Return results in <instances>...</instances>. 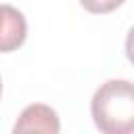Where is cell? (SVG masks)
Wrapping results in <instances>:
<instances>
[{
	"instance_id": "277c9868",
	"label": "cell",
	"mask_w": 134,
	"mask_h": 134,
	"mask_svg": "<svg viewBox=\"0 0 134 134\" xmlns=\"http://www.w3.org/2000/svg\"><path fill=\"white\" fill-rule=\"evenodd\" d=\"M126 54H128L130 63L134 65V25L130 27V31H128V38H126Z\"/></svg>"
},
{
	"instance_id": "6da1fadb",
	"label": "cell",
	"mask_w": 134,
	"mask_h": 134,
	"mask_svg": "<svg viewBox=\"0 0 134 134\" xmlns=\"http://www.w3.org/2000/svg\"><path fill=\"white\" fill-rule=\"evenodd\" d=\"M90 111L103 134H134V84L107 80L96 88Z\"/></svg>"
},
{
	"instance_id": "3957f363",
	"label": "cell",
	"mask_w": 134,
	"mask_h": 134,
	"mask_svg": "<svg viewBox=\"0 0 134 134\" xmlns=\"http://www.w3.org/2000/svg\"><path fill=\"white\" fill-rule=\"evenodd\" d=\"M2 50L8 52L25 40V19L23 13L13 8L10 4H2Z\"/></svg>"
},
{
	"instance_id": "7a4b0ae2",
	"label": "cell",
	"mask_w": 134,
	"mask_h": 134,
	"mask_svg": "<svg viewBox=\"0 0 134 134\" xmlns=\"http://www.w3.org/2000/svg\"><path fill=\"white\" fill-rule=\"evenodd\" d=\"M59 130L61 121L57 111L44 103H34L19 113L13 134H59Z\"/></svg>"
}]
</instances>
